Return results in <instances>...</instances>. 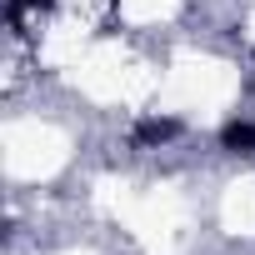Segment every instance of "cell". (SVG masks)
I'll return each mask as SVG.
<instances>
[{"label": "cell", "instance_id": "obj_1", "mask_svg": "<svg viewBox=\"0 0 255 255\" xmlns=\"http://www.w3.org/2000/svg\"><path fill=\"white\" fill-rule=\"evenodd\" d=\"M175 135H180V120L175 115H145V120H135V130H130V140L140 150H155V145H165Z\"/></svg>", "mask_w": 255, "mask_h": 255}, {"label": "cell", "instance_id": "obj_2", "mask_svg": "<svg viewBox=\"0 0 255 255\" xmlns=\"http://www.w3.org/2000/svg\"><path fill=\"white\" fill-rule=\"evenodd\" d=\"M220 145H225L230 155H245V150H255V125H250V120H230L225 130H220Z\"/></svg>", "mask_w": 255, "mask_h": 255}, {"label": "cell", "instance_id": "obj_3", "mask_svg": "<svg viewBox=\"0 0 255 255\" xmlns=\"http://www.w3.org/2000/svg\"><path fill=\"white\" fill-rule=\"evenodd\" d=\"M55 10V0H10V20L20 15H50Z\"/></svg>", "mask_w": 255, "mask_h": 255}]
</instances>
